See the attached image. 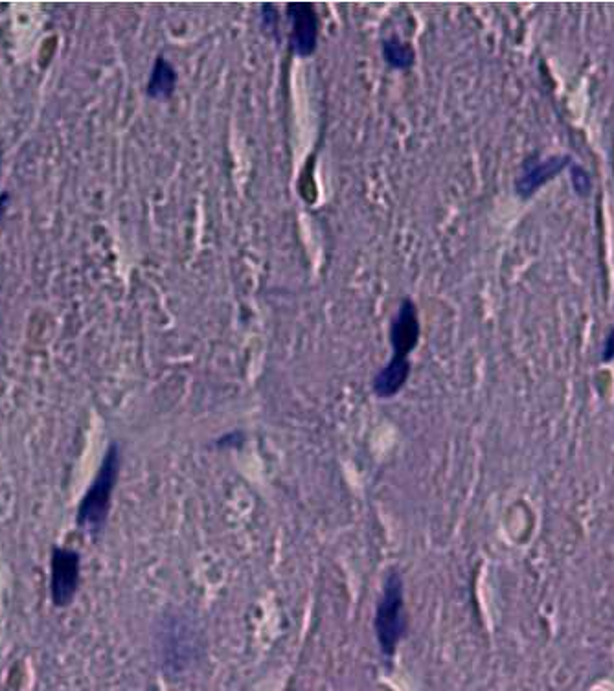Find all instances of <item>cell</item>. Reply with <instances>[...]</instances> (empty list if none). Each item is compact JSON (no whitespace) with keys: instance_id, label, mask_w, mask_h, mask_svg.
<instances>
[{"instance_id":"1","label":"cell","mask_w":614,"mask_h":691,"mask_svg":"<svg viewBox=\"0 0 614 691\" xmlns=\"http://www.w3.org/2000/svg\"><path fill=\"white\" fill-rule=\"evenodd\" d=\"M407 633L405 598H403V579L399 572L392 570L383 583V596L376 611V635L381 651L394 655L401 638Z\"/></svg>"},{"instance_id":"2","label":"cell","mask_w":614,"mask_h":691,"mask_svg":"<svg viewBox=\"0 0 614 691\" xmlns=\"http://www.w3.org/2000/svg\"><path fill=\"white\" fill-rule=\"evenodd\" d=\"M118 471H120V449L116 443H113L109 451L105 453L100 473L92 482L87 495L81 500L80 511H78V522L81 528L89 532H98L102 528L111 508V497L118 480Z\"/></svg>"},{"instance_id":"3","label":"cell","mask_w":614,"mask_h":691,"mask_svg":"<svg viewBox=\"0 0 614 691\" xmlns=\"http://www.w3.org/2000/svg\"><path fill=\"white\" fill-rule=\"evenodd\" d=\"M80 583V556L72 550L56 548L52 554V600L57 607H67L74 600Z\"/></svg>"},{"instance_id":"4","label":"cell","mask_w":614,"mask_h":691,"mask_svg":"<svg viewBox=\"0 0 614 691\" xmlns=\"http://www.w3.org/2000/svg\"><path fill=\"white\" fill-rule=\"evenodd\" d=\"M293 24L291 48L298 56H311L319 43V17L309 2H293L285 8Z\"/></svg>"},{"instance_id":"5","label":"cell","mask_w":614,"mask_h":691,"mask_svg":"<svg viewBox=\"0 0 614 691\" xmlns=\"http://www.w3.org/2000/svg\"><path fill=\"white\" fill-rule=\"evenodd\" d=\"M390 340H392V357L396 359H409L410 352L418 346L420 340V320H418V309L410 298H403L399 304L398 315L392 322L390 329Z\"/></svg>"},{"instance_id":"6","label":"cell","mask_w":614,"mask_h":691,"mask_svg":"<svg viewBox=\"0 0 614 691\" xmlns=\"http://www.w3.org/2000/svg\"><path fill=\"white\" fill-rule=\"evenodd\" d=\"M570 164V157H548V159H528L523 166V173L517 179V192L521 197H530L543 184L552 181L556 175Z\"/></svg>"},{"instance_id":"7","label":"cell","mask_w":614,"mask_h":691,"mask_svg":"<svg viewBox=\"0 0 614 691\" xmlns=\"http://www.w3.org/2000/svg\"><path fill=\"white\" fill-rule=\"evenodd\" d=\"M410 375L409 359H396L392 357L385 368H381L374 377V394L381 399H390L396 396L403 386L407 385Z\"/></svg>"},{"instance_id":"8","label":"cell","mask_w":614,"mask_h":691,"mask_svg":"<svg viewBox=\"0 0 614 691\" xmlns=\"http://www.w3.org/2000/svg\"><path fill=\"white\" fill-rule=\"evenodd\" d=\"M177 85V72L164 56L157 57L155 67L151 70L148 83V96L155 100H168Z\"/></svg>"},{"instance_id":"9","label":"cell","mask_w":614,"mask_h":691,"mask_svg":"<svg viewBox=\"0 0 614 691\" xmlns=\"http://www.w3.org/2000/svg\"><path fill=\"white\" fill-rule=\"evenodd\" d=\"M383 57L390 67L405 70L414 65L416 52L409 43L401 41L399 37H388L383 41Z\"/></svg>"},{"instance_id":"10","label":"cell","mask_w":614,"mask_h":691,"mask_svg":"<svg viewBox=\"0 0 614 691\" xmlns=\"http://www.w3.org/2000/svg\"><path fill=\"white\" fill-rule=\"evenodd\" d=\"M572 186L574 190L580 195H587L591 192V177L585 170H581L580 166L572 164Z\"/></svg>"},{"instance_id":"11","label":"cell","mask_w":614,"mask_h":691,"mask_svg":"<svg viewBox=\"0 0 614 691\" xmlns=\"http://www.w3.org/2000/svg\"><path fill=\"white\" fill-rule=\"evenodd\" d=\"M262 17L263 26L276 32V28H278V13H276V8H274L273 4L262 6Z\"/></svg>"},{"instance_id":"12","label":"cell","mask_w":614,"mask_h":691,"mask_svg":"<svg viewBox=\"0 0 614 691\" xmlns=\"http://www.w3.org/2000/svg\"><path fill=\"white\" fill-rule=\"evenodd\" d=\"M603 357L607 359V361H611V359H614V329L607 335V339H605V348H603Z\"/></svg>"}]
</instances>
